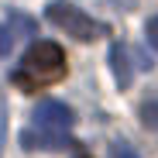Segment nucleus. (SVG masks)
Masks as SVG:
<instances>
[{
    "instance_id": "39448f33",
    "label": "nucleus",
    "mask_w": 158,
    "mask_h": 158,
    "mask_svg": "<svg viewBox=\"0 0 158 158\" xmlns=\"http://www.w3.org/2000/svg\"><path fill=\"white\" fill-rule=\"evenodd\" d=\"M138 117H141V124H144L148 131H155V134H158V96H148V100L141 103Z\"/></svg>"
},
{
    "instance_id": "7ed1b4c3",
    "label": "nucleus",
    "mask_w": 158,
    "mask_h": 158,
    "mask_svg": "<svg viewBox=\"0 0 158 158\" xmlns=\"http://www.w3.org/2000/svg\"><path fill=\"white\" fill-rule=\"evenodd\" d=\"M45 21L55 24L59 31H65V35L76 38V41H89V38H100V35H103V24H96L86 10H79L76 4H65V0L48 4V7H45Z\"/></svg>"
},
{
    "instance_id": "20e7f679",
    "label": "nucleus",
    "mask_w": 158,
    "mask_h": 158,
    "mask_svg": "<svg viewBox=\"0 0 158 158\" xmlns=\"http://www.w3.org/2000/svg\"><path fill=\"white\" fill-rule=\"evenodd\" d=\"M110 69H114L117 86L127 89V86H131V76H134V69H131V59H127V45H114V48H110Z\"/></svg>"
},
{
    "instance_id": "423d86ee",
    "label": "nucleus",
    "mask_w": 158,
    "mask_h": 158,
    "mask_svg": "<svg viewBox=\"0 0 158 158\" xmlns=\"http://www.w3.org/2000/svg\"><path fill=\"white\" fill-rule=\"evenodd\" d=\"M10 21H14V31H17V35H31V31L38 28V21H35V17H28V14H17V10L10 14ZM14 31H10V38H14Z\"/></svg>"
},
{
    "instance_id": "1a4fd4ad",
    "label": "nucleus",
    "mask_w": 158,
    "mask_h": 158,
    "mask_svg": "<svg viewBox=\"0 0 158 158\" xmlns=\"http://www.w3.org/2000/svg\"><path fill=\"white\" fill-rule=\"evenodd\" d=\"M10 45H14V38H10V31H7V28H0V59H4L7 52H10Z\"/></svg>"
},
{
    "instance_id": "6e6552de",
    "label": "nucleus",
    "mask_w": 158,
    "mask_h": 158,
    "mask_svg": "<svg viewBox=\"0 0 158 158\" xmlns=\"http://www.w3.org/2000/svg\"><path fill=\"white\" fill-rule=\"evenodd\" d=\"M144 38L151 41V48H158V14H155V17L144 24Z\"/></svg>"
},
{
    "instance_id": "f257e3e1",
    "label": "nucleus",
    "mask_w": 158,
    "mask_h": 158,
    "mask_svg": "<svg viewBox=\"0 0 158 158\" xmlns=\"http://www.w3.org/2000/svg\"><path fill=\"white\" fill-rule=\"evenodd\" d=\"M65 76V52L55 41H31V48L24 52V62L14 72V83L21 89L35 86H52Z\"/></svg>"
},
{
    "instance_id": "0eeeda50",
    "label": "nucleus",
    "mask_w": 158,
    "mask_h": 158,
    "mask_svg": "<svg viewBox=\"0 0 158 158\" xmlns=\"http://www.w3.org/2000/svg\"><path fill=\"white\" fill-rule=\"evenodd\" d=\"M110 158H138V151L127 148L124 141H114V144H110Z\"/></svg>"
},
{
    "instance_id": "f03ea898",
    "label": "nucleus",
    "mask_w": 158,
    "mask_h": 158,
    "mask_svg": "<svg viewBox=\"0 0 158 158\" xmlns=\"http://www.w3.org/2000/svg\"><path fill=\"white\" fill-rule=\"evenodd\" d=\"M72 110L65 107V103L59 100H41L38 107L31 110V124L38 127V134L35 131H28L24 134V148H62L69 144V127H72Z\"/></svg>"
}]
</instances>
